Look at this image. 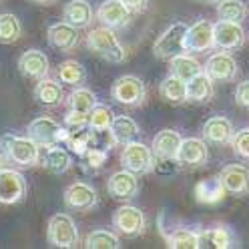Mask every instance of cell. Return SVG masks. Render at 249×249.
<instances>
[{"label":"cell","mask_w":249,"mask_h":249,"mask_svg":"<svg viewBox=\"0 0 249 249\" xmlns=\"http://www.w3.org/2000/svg\"><path fill=\"white\" fill-rule=\"evenodd\" d=\"M85 42H87V49L92 54H97L99 58H103L107 62L121 65V62L127 60V49L121 44L119 36L115 35V30L108 28V26L92 28L87 35Z\"/></svg>","instance_id":"6da1fadb"},{"label":"cell","mask_w":249,"mask_h":249,"mask_svg":"<svg viewBox=\"0 0 249 249\" xmlns=\"http://www.w3.org/2000/svg\"><path fill=\"white\" fill-rule=\"evenodd\" d=\"M0 149L8 157L10 163L18 165V167H35L40 163V145L26 137H18L6 133L0 137Z\"/></svg>","instance_id":"7a4b0ae2"},{"label":"cell","mask_w":249,"mask_h":249,"mask_svg":"<svg viewBox=\"0 0 249 249\" xmlns=\"http://www.w3.org/2000/svg\"><path fill=\"white\" fill-rule=\"evenodd\" d=\"M119 161H121L123 169L131 171L135 175L153 173L155 165H157V157H155V153H153V147H147L145 143H139V141L124 143Z\"/></svg>","instance_id":"3957f363"},{"label":"cell","mask_w":249,"mask_h":249,"mask_svg":"<svg viewBox=\"0 0 249 249\" xmlns=\"http://www.w3.org/2000/svg\"><path fill=\"white\" fill-rule=\"evenodd\" d=\"M46 239L53 247L72 249L79 245V227L69 213H56L46 225Z\"/></svg>","instance_id":"277c9868"},{"label":"cell","mask_w":249,"mask_h":249,"mask_svg":"<svg viewBox=\"0 0 249 249\" xmlns=\"http://www.w3.org/2000/svg\"><path fill=\"white\" fill-rule=\"evenodd\" d=\"M187 26L185 22H173L171 26H167L163 33L157 36L153 44V54L161 58V60H171L177 54L187 53L185 49V35H187Z\"/></svg>","instance_id":"5b68a950"},{"label":"cell","mask_w":249,"mask_h":249,"mask_svg":"<svg viewBox=\"0 0 249 249\" xmlns=\"http://www.w3.org/2000/svg\"><path fill=\"white\" fill-rule=\"evenodd\" d=\"M69 129L60 127V123H56L53 117H36L35 121L28 123L26 135L40 145V147H51L58 143H67L69 139Z\"/></svg>","instance_id":"8992f818"},{"label":"cell","mask_w":249,"mask_h":249,"mask_svg":"<svg viewBox=\"0 0 249 249\" xmlns=\"http://www.w3.org/2000/svg\"><path fill=\"white\" fill-rule=\"evenodd\" d=\"M111 97L113 101H117L119 105L124 107H141L147 99V87L145 83L135 74H124L113 83L111 87Z\"/></svg>","instance_id":"52a82bcc"},{"label":"cell","mask_w":249,"mask_h":249,"mask_svg":"<svg viewBox=\"0 0 249 249\" xmlns=\"http://www.w3.org/2000/svg\"><path fill=\"white\" fill-rule=\"evenodd\" d=\"M113 227L124 237H139L145 231V213L135 205L124 203L113 213Z\"/></svg>","instance_id":"ba28073f"},{"label":"cell","mask_w":249,"mask_h":249,"mask_svg":"<svg viewBox=\"0 0 249 249\" xmlns=\"http://www.w3.org/2000/svg\"><path fill=\"white\" fill-rule=\"evenodd\" d=\"M28 193L26 179L17 169H4L0 173V203L2 205H17L24 201Z\"/></svg>","instance_id":"9c48e42d"},{"label":"cell","mask_w":249,"mask_h":249,"mask_svg":"<svg viewBox=\"0 0 249 249\" xmlns=\"http://www.w3.org/2000/svg\"><path fill=\"white\" fill-rule=\"evenodd\" d=\"M133 10L123 0H105L97 8V20L113 30L127 28L133 22Z\"/></svg>","instance_id":"30bf717a"},{"label":"cell","mask_w":249,"mask_h":249,"mask_svg":"<svg viewBox=\"0 0 249 249\" xmlns=\"http://www.w3.org/2000/svg\"><path fill=\"white\" fill-rule=\"evenodd\" d=\"M203 71L211 76L213 83H233L239 74V65L227 51H219L207 58Z\"/></svg>","instance_id":"8fae6325"},{"label":"cell","mask_w":249,"mask_h":249,"mask_svg":"<svg viewBox=\"0 0 249 249\" xmlns=\"http://www.w3.org/2000/svg\"><path fill=\"white\" fill-rule=\"evenodd\" d=\"M187 53H207L215 49V24L211 20H197L187 28L185 35Z\"/></svg>","instance_id":"7c38bea8"},{"label":"cell","mask_w":249,"mask_h":249,"mask_svg":"<svg viewBox=\"0 0 249 249\" xmlns=\"http://www.w3.org/2000/svg\"><path fill=\"white\" fill-rule=\"evenodd\" d=\"M99 203V193L85 181L71 183L65 189V205L72 211H90Z\"/></svg>","instance_id":"4fadbf2b"},{"label":"cell","mask_w":249,"mask_h":249,"mask_svg":"<svg viewBox=\"0 0 249 249\" xmlns=\"http://www.w3.org/2000/svg\"><path fill=\"white\" fill-rule=\"evenodd\" d=\"M245 42V30L241 22L231 20H217L215 22V49L217 51H237Z\"/></svg>","instance_id":"5bb4252c"},{"label":"cell","mask_w":249,"mask_h":249,"mask_svg":"<svg viewBox=\"0 0 249 249\" xmlns=\"http://www.w3.org/2000/svg\"><path fill=\"white\" fill-rule=\"evenodd\" d=\"M107 191L117 201H133L139 195V179L127 169L115 171L107 181Z\"/></svg>","instance_id":"9a60e30c"},{"label":"cell","mask_w":249,"mask_h":249,"mask_svg":"<svg viewBox=\"0 0 249 249\" xmlns=\"http://www.w3.org/2000/svg\"><path fill=\"white\" fill-rule=\"evenodd\" d=\"M209 161V149H207V141L205 139H197V137H189L183 139V143L177 151L175 163L181 167H201Z\"/></svg>","instance_id":"2e32d148"},{"label":"cell","mask_w":249,"mask_h":249,"mask_svg":"<svg viewBox=\"0 0 249 249\" xmlns=\"http://www.w3.org/2000/svg\"><path fill=\"white\" fill-rule=\"evenodd\" d=\"M46 38H49V44L53 49L60 53H72L79 46V28L67 20L54 22L46 30Z\"/></svg>","instance_id":"e0dca14e"},{"label":"cell","mask_w":249,"mask_h":249,"mask_svg":"<svg viewBox=\"0 0 249 249\" xmlns=\"http://www.w3.org/2000/svg\"><path fill=\"white\" fill-rule=\"evenodd\" d=\"M18 71H20V74L24 76V79L40 81L51 71L49 56H46L42 51H38V49H28L18 58Z\"/></svg>","instance_id":"ac0fdd59"},{"label":"cell","mask_w":249,"mask_h":249,"mask_svg":"<svg viewBox=\"0 0 249 249\" xmlns=\"http://www.w3.org/2000/svg\"><path fill=\"white\" fill-rule=\"evenodd\" d=\"M225 191L231 195H249V169L239 163L225 165L219 173Z\"/></svg>","instance_id":"d6986e66"},{"label":"cell","mask_w":249,"mask_h":249,"mask_svg":"<svg viewBox=\"0 0 249 249\" xmlns=\"http://www.w3.org/2000/svg\"><path fill=\"white\" fill-rule=\"evenodd\" d=\"M201 133H203V139H205L207 143H213V145H227V143H231L233 135H235V129H233V123H231L227 117L215 115V117H211V119L205 121Z\"/></svg>","instance_id":"ffe728a7"},{"label":"cell","mask_w":249,"mask_h":249,"mask_svg":"<svg viewBox=\"0 0 249 249\" xmlns=\"http://www.w3.org/2000/svg\"><path fill=\"white\" fill-rule=\"evenodd\" d=\"M181 143H183V137L179 135V131H175V129H163V131H159L157 135H155L151 147H153V153H155V157H157V159H161V161H175Z\"/></svg>","instance_id":"44dd1931"},{"label":"cell","mask_w":249,"mask_h":249,"mask_svg":"<svg viewBox=\"0 0 249 249\" xmlns=\"http://www.w3.org/2000/svg\"><path fill=\"white\" fill-rule=\"evenodd\" d=\"M62 18L76 28H87L97 18V12L92 10L89 0H71L62 8Z\"/></svg>","instance_id":"7402d4cb"},{"label":"cell","mask_w":249,"mask_h":249,"mask_svg":"<svg viewBox=\"0 0 249 249\" xmlns=\"http://www.w3.org/2000/svg\"><path fill=\"white\" fill-rule=\"evenodd\" d=\"M159 95L169 105H183V103L189 101V95H187V83L183 79H179V76H175V74H169L161 81Z\"/></svg>","instance_id":"603a6c76"},{"label":"cell","mask_w":249,"mask_h":249,"mask_svg":"<svg viewBox=\"0 0 249 249\" xmlns=\"http://www.w3.org/2000/svg\"><path fill=\"white\" fill-rule=\"evenodd\" d=\"M35 99L44 105V107H56L62 103V99H65V90H62V85L54 79H40L35 87Z\"/></svg>","instance_id":"cb8c5ba5"},{"label":"cell","mask_w":249,"mask_h":249,"mask_svg":"<svg viewBox=\"0 0 249 249\" xmlns=\"http://www.w3.org/2000/svg\"><path fill=\"white\" fill-rule=\"evenodd\" d=\"M225 187L217 177H209V179H203L195 185V199L199 203H205V205H213V203H219V201L225 197Z\"/></svg>","instance_id":"d4e9b609"},{"label":"cell","mask_w":249,"mask_h":249,"mask_svg":"<svg viewBox=\"0 0 249 249\" xmlns=\"http://www.w3.org/2000/svg\"><path fill=\"white\" fill-rule=\"evenodd\" d=\"M167 247L171 249H199L201 247V231L189 227H177L169 233H163Z\"/></svg>","instance_id":"484cf974"},{"label":"cell","mask_w":249,"mask_h":249,"mask_svg":"<svg viewBox=\"0 0 249 249\" xmlns=\"http://www.w3.org/2000/svg\"><path fill=\"white\" fill-rule=\"evenodd\" d=\"M44 167L51 171L54 175H62L72 167V157L71 153L62 147L60 143L58 145H51L46 147V153H44Z\"/></svg>","instance_id":"4316f807"},{"label":"cell","mask_w":249,"mask_h":249,"mask_svg":"<svg viewBox=\"0 0 249 249\" xmlns=\"http://www.w3.org/2000/svg\"><path fill=\"white\" fill-rule=\"evenodd\" d=\"M213 79L203 71L187 83V95L191 103H209L213 99Z\"/></svg>","instance_id":"83f0119b"},{"label":"cell","mask_w":249,"mask_h":249,"mask_svg":"<svg viewBox=\"0 0 249 249\" xmlns=\"http://www.w3.org/2000/svg\"><path fill=\"white\" fill-rule=\"evenodd\" d=\"M169 71H171V74H175V76H179V79H183L185 83H189L193 76L203 72V67L199 65L197 58L183 53V54H177L175 58L169 60Z\"/></svg>","instance_id":"f1b7e54d"},{"label":"cell","mask_w":249,"mask_h":249,"mask_svg":"<svg viewBox=\"0 0 249 249\" xmlns=\"http://www.w3.org/2000/svg\"><path fill=\"white\" fill-rule=\"evenodd\" d=\"M56 76L62 85L81 87L87 81V69L76 60H62L56 67Z\"/></svg>","instance_id":"f546056e"},{"label":"cell","mask_w":249,"mask_h":249,"mask_svg":"<svg viewBox=\"0 0 249 249\" xmlns=\"http://www.w3.org/2000/svg\"><path fill=\"white\" fill-rule=\"evenodd\" d=\"M111 133L117 139L119 145H124V143L135 141L141 131H139V124L135 119H131L127 115H115V121L111 124Z\"/></svg>","instance_id":"4dcf8cb0"},{"label":"cell","mask_w":249,"mask_h":249,"mask_svg":"<svg viewBox=\"0 0 249 249\" xmlns=\"http://www.w3.org/2000/svg\"><path fill=\"white\" fill-rule=\"evenodd\" d=\"M97 97L95 92L85 89V87H74L71 90V95L67 97V105H69V111H79V113H87L90 115V111L97 107Z\"/></svg>","instance_id":"1f68e13d"},{"label":"cell","mask_w":249,"mask_h":249,"mask_svg":"<svg viewBox=\"0 0 249 249\" xmlns=\"http://www.w3.org/2000/svg\"><path fill=\"white\" fill-rule=\"evenodd\" d=\"M235 245V235L229 227H213L201 231V247H219L227 249Z\"/></svg>","instance_id":"d6a6232c"},{"label":"cell","mask_w":249,"mask_h":249,"mask_svg":"<svg viewBox=\"0 0 249 249\" xmlns=\"http://www.w3.org/2000/svg\"><path fill=\"white\" fill-rule=\"evenodd\" d=\"M22 36V24L18 17H14L12 12H2L0 14V42L12 44Z\"/></svg>","instance_id":"836d02e7"},{"label":"cell","mask_w":249,"mask_h":249,"mask_svg":"<svg viewBox=\"0 0 249 249\" xmlns=\"http://www.w3.org/2000/svg\"><path fill=\"white\" fill-rule=\"evenodd\" d=\"M85 247L87 249H119L121 239L108 229H95L87 235Z\"/></svg>","instance_id":"e575fe53"},{"label":"cell","mask_w":249,"mask_h":249,"mask_svg":"<svg viewBox=\"0 0 249 249\" xmlns=\"http://www.w3.org/2000/svg\"><path fill=\"white\" fill-rule=\"evenodd\" d=\"M67 145L72 153H76L81 157L85 155L90 147L97 145V133L95 131H87V129H81V131H71L69 133V139H67Z\"/></svg>","instance_id":"d590c367"},{"label":"cell","mask_w":249,"mask_h":249,"mask_svg":"<svg viewBox=\"0 0 249 249\" xmlns=\"http://www.w3.org/2000/svg\"><path fill=\"white\" fill-rule=\"evenodd\" d=\"M115 121V113L113 108L108 105H101L97 103V107L90 111L89 115V129H92L95 133H103V131H108L111 124Z\"/></svg>","instance_id":"8d00e7d4"},{"label":"cell","mask_w":249,"mask_h":249,"mask_svg":"<svg viewBox=\"0 0 249 249\" xmlns=\"http://www.w3.org/2000/svg\"><path fill=\"white\" fill-rule=\"evenodd\" d=\"M217 17L221 20L243 22L247 18V6L241 0H219L217 2Z\"/></svg>","instance_id":"74e56055"},{"label":"cell","mask_w":249,"mask_h":249,"mask_svg":"<svg viewBox=\"0 0 249 249\" xmlns=\"http://www.w3.org/2000/svg\"><path fill=\"white\" fill-rule=\"evenodd\" d=\"M107 149H103V147H90L85 155H81V159H83V165L89 169V171H99L103 165H105V161H107Z\"/></svg>","instance_id":"f35d334b"},{"label":"cell","mask_w":249,"mask_h":249,"mask_svg":"<svg viewBox=\"0 0 249 249\" xmlns=\"http://www.w3.org/2000/svg\"><path fill=\"white\" fill-rule=\"evenodd\" d=\"M231 147L235 151V155H239L243 159H249V127L235 131V135L231 139Z\"/></svg>","instance_id":"ab89813d"},{"label":"cell","mask_w":249,"mask_h":249,"mask_svg":"<svg viewBox=\"0 0 249 249\" xmlns=\"http://www.w3.org/2000/svg\"><path fill=\"white\" fill-rule=\"evenodd\" d=\"M65 127L69 131L89 129V115L87 113H79V111H69L67 117H65Z\"/></svg>","instance_id":"60d3db41"},{"label":"cell","mask_w":249,"mask_h":249,"mask_svg":"<svg viewBox=\"0 0 249 249\" xmlns=\"http://www.w3.org/2000/svg\"><path fill=\"white\" fill-rule=\"evenodd\" d=\"M235 103H237L239 107L249 108V81L237 83V89H235Z\"/></svg>","instance_id":"b9f144b4"},{"label":"cell","mask_w":249,"mask_h":249,"mask_svg":"<svg viewBox=\"0 0 249 249\" xmlns=\"http://www.w3.org/2000/svg\"><path fill=\"white\" fill-rule=\"evenodd\" d=\"M123 2L137 14H141V12H145L149 8V0H123Z\"/></svg>","instance_id":"7bdbcfd3"},{"label":"cell","mask_w":249,"mask_h":249,"mask_svg":"<svg viewBox=\"0 0 249 249\" xmlns=\"http://www.w3.org/2000/svg\"><path fill=\"white\" fill-rule=\"evenodd\" d=\"M8 163H10V161H8V157H6V155H4L2 151H0V173H2L4 169H8Z\"/></svg>","instance_id":"ee69618b"},{"label":"cell","mask_w":249,"mask_h":249,"mask_svg":"<svg viewBox=\"0 0 249 249\" xmlns=\"http://www.w3.org/2000/svg\"><path fill=\"white\" fill-rule=\"evenodd\" d=\"M30 2H35V4H40V6H51V4H56L58 0H30Z\"/></svg>","instance_id":"f6af8a7d"},{"label":"cell","mask_w":249,"mask_h":249,"mask_svg":"<svg viewBox=\"0 0 249 249\" xmlns=\"http://www.w3.org/2000/svg\"><path fill=\"white\" fill-rule=\"evenodd\" d=\"M199 2H207V4H217L219 0H199Z\"/></svg>","instance_id":"bcb514c9"}]
</instances>
